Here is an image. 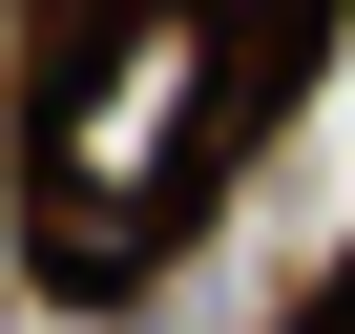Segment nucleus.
<instances>
[{
  "instance_id": "f257e3e1",
  "label": "nucleus",
  "mask_w": 355,
  "mask_h": 334,
  "mask_svg": "<svg viewBox=\"0 0 355 334\" xmlns=\"http://www.w3.org/2000/svg\"><path fill=\"white\" fill-rule=\"evenodd\" d=\"M209 125H230L209 0H105V21L63 42V105H42V251L63 272H125L167 209H189Z\"/></svg>"
}]
</instances>
